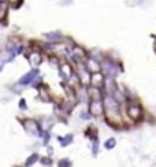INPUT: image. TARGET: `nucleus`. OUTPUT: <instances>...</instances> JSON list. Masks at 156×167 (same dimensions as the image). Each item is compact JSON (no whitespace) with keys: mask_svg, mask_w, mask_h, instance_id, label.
Listing matches in <instances>:
<instances>
[{"mask_svg":"<svg viewBox=\"0 0 156 167\" xmlns=\"http://www.w3.org/2000/svg\"><path fill=\"white\" fill-rule=\"evenodd\" d=\"M104 101V115L105 119L108 120V123L114 127H120L123 125L122 115H120V103L119 100L115 97L114 94L104 93L103 97Z\"/></svg>","mask_w":156,"mask_h":167,"instance_id":"obj_1","label":"nucleus"},{"mask_svg":"<svg viewBox=\"0 0 156 167\" xmlns=\"http://www.w3.org/2000/svg\"><path fill=\"white\" fill-rule=\"evenodd\" d=\"M120 71L119 64L116 62H114L111 57L105 56L101 59V73L105 75V77H111V78H115L118 73Z\"/></svg>","mask_w":156,"mask_h":167,"instance_id":"obj_2","label":"nucleus"},{"mask_svg":"<svg viewBox=\"0 0 156 167\" xmlns=\"http://www.w3.org/2000/svg\"><path fill=\"white\" fill-rule=\"evenodd\" d=\"M26 59H27V62L30 64L33 68L36 67H40L44 62V55H42V51L41 49H37V48H31L29 52L26 53Z\"/></svg>","mask_w":156,"mask_h":167,"instance_id":"obj_3","label":"nucleus"},{"mask_svg":"<svg viewBox=\"0 0 156 167\" xmlns=\"http://www.w3.org/2000/svg\"><path fill=\"white\" fill-rule=\"evenodd\" d=\"M126 112H127V115H129V118L131 120H141L142 116H144L142 107H141L138 103H135V101H130L129 104H127Z\"/></svg>","mask_w":156,"mask_h":167,"instance_id":"obj_4","label":"nucleus"},{"mask_svg":"<svg viewBox=\"0 0 156 167\" xmlns=\"http://www.w3.org/2000/svg\"><path fill=\"white\" fill-rule=\"evenodd\" d=\"M88 112L94 118L104 115V101L103 100H89Z\"/></svg>","mask_w":156,"mask_h":167,"instance_id":"obj_5","label":"nucleus"},{"mask_svg":"<svg viewBox=\"0 0 156 167\" xmlns=\"http://www.w3.org/2000/svg\"><path fill=\"white\" fill-rule=\"evenodd\" d=\"M22 126H23V129H25L27 133H30V134H34V136H40L41 134V127L38 125V122L34 119H31V118H26L21 122Z\"/></svg>","mask_w":156,"mask_h":167,"instance_id":"obj_6","label":"nucleus"},{"mask_svg":"<svg viewBox=\"0 0 156 167\" xmlns=\"http://www.w3.org/2000/svg\"><path fill=\"white\" fill-rule=\"evenodd\" d=\"M38 75H40V70H38V67H36V68L31 67L30 71H27L25 75H22L21 78L18 79V84H19L21 86L31 85V82H33V81H34V79H36Z\"/></svg>","mask_w":156,"mask_h":167,"instance_id":"obj_7","label":"nucleus"},{"mask_svg":"<svg viewBox=\"0 0 156 167\" xmlns=\"http://www.w3.org/2000/svg\"><path fill=\"white\" fill-rule=\"evenodd\" d=\"M57 71H59V75L63 78V81H68V78L74 74V68L70 62H62L57 67Z\"/></svg>","mask_w":156,"mask_h":167,"instance_id":"obj_8","label":"nucleus"},{"mask_svg":"<svg viewBox=\"0 0 156 167\" xmlns=\"http://www.w3.org/2000/svg\"><path fill=\"white\" fill-rule=\"evenodd\" d=\"M86 92H88L89 100H103V97H104L103 88H96V86L89 85L88 88H86Z\"/></svg>","mask_w":156,"mask_h":167,"instance_id":"obj_9","label":"nucleus"},{"mask_svg":"<svg viewBox=\"0 0 156 167\" xmlns=\"http://www.w3.org/2000/svg\"><path fill=\"white\" fill-rule=\"evenodd\" d=\"M104 81H105V75L101 71L97 73H92L90 74V85L96 86V88H103L104 86Z\"/></svg>","mask_w":156,"mask_h":167,"instance_id":"obj_10","label":"nucleus"},{"mask_svg":"<svg viewBox=\"0 0 156 167\" xmlns=\"http://www.w3.org/2000/svg\"><path fill=\"white\" fill-rule=\"evenodd\" d=\"M10 3H0V22L3 25H7V16H8V11H10Z\"/></svg>","mask_w":156,"mask_h":167,"instance_id":"obj_11","label":"nucleus"},{"mask_svg":"<svg viewBox=\"0 0 156 167\" xmlns=\"http://www.w3.org/2000/svg\"><path fill=\"white\" fill-rule=\"evenodd\" d=\"M44 38L49 42H60L63 40V36L60 31H49L44 34Z\"/></svg>","mask_w":156,"mask_h":167,"instance_id":"obj_12","label":"nucleus"},{"mask_svg":"<svg viewBox=\"0 0 156 167\" xmlns=\"http://www.w3.org/2000/svg\"><path fill=\"white\" fill-rule=\"evenodd\" d=\"M38 96H40V99H41L42 101H45V103H49L52 100L51 96H49V92H48V89H47V85H44V84L38 88Z\"/></svg>","mask_w":156,"mask_h":167,"instance_id":"obj_13","label":"nucleus"},{"mask_svg":"<svg viewBox=\"0 0 156 167\" xmlns=\"http://www.w3.org/2000/svg\"><path fill=\"white\" fill-rule=\"evenodd\" d=\"M38 159H40V156H38V153H37V152H34V153H31L30 156H29L27 159H26V162H25V167H31L33 164H34V163L37 162V160H38Z\"/></svg>","mask_w":156,"mask_h":167,"instance_id":"obj_14","label":"nucleus"},{"mask_svg":"<svg viewBox=\"0 0 156 167\" xmlns=\"http://www.w3.org/2000/svg\"><path fill=\"white\" fill-rule=\"evenodd\" d=\"M57 140L60 141V145L62 146H66L68 144H71L73 141V134H67L66 137H57Z\"/></svg>","mask_w":156,"mask_h":167,"instance_id":"obj_15","label":"nucleus"},{"mask_svg":"<svg viewBox=\"0 0 156 167\" xmlns=\"http://www.w3.org/2000/svg\"><path fill=\"white\" fill-rule=\"evenodd\" d=\"M115 145H116V140H115L114 137H111V138H108V140L104 142V148L107 149V151H109V149H114Z\"/></svg>","mask_w":156,"mask_h":167,"instance_id":"obj_16","label":"nucleus"},{"mask_svg":"<svg viewBox=\"0 0 156 167\" xmlns=\"http://www.w3.org/2000/svg\"><path fill=\"white\" fill-rule=\"evenodd\" d=\"M49 63H51L52 67H55V68H57L59 67V64H60L56 55H51V56H49Z\"/></svg>","mask_w":156,"mask_h":167,"instance_id":"obj_17","label":"nucleus"},{"mask_svg":"<svg viewBox=\"0 0 156 167\" xmlns=\"http://www.w3.org/2000/svg\"><path fill=\"white\" fill-rule=\"evenodd\" d=\"M57 167H71V162L68 159H62L60 162L57 163Z\"/></svg>","mask_w":156,"mask_h":167,"instance_id":"obj_18","label":"nucleus"},{"mask_svg":"<svg viewBox=\"0 0 156 167\" xmlns=\"http://www.w3.org/2000/svg\"><path fill=\"white\" fill-rule=\"evenodd\" d=\"M18 105H19V108H21V110H27V103H26V99H23V97L19 100Z\"/></svg>","mask_w":156,"mask_h":167,"instance_id":"obj_19","label":"nucleus"},{"mask_svg":"<svg viewBox=\"0 0 156 167\" xmlns=\"http://www.w3.org/2000/svg\"><path fill=\"white\" fill-rule=\"evenodd\" d=\"M41 163H42V164H47V166H49V164H51V159H49V157H42Z\"/></svg>","mask_w":156,"mask_h":167,"instance_id":"obj_20","label":"nucleus"},{"mask_svg":"<svg viewBox=\"0 0 156 167\" xmlns=\"http://www.w3.org/2000/svg\"><path fill=\"white\" fill-rule=\"evenodd\" d=\"M90 116H92V115L89 114V112H82V114H81V118H82L83 120H86V119H89V118H90Z\"/></svg>","mask_w":156,"mask_h":167,"instance_id":"obj_21","label":"nucleus"},{"mask_svg":"<svg viewBox=\"0 0 156 167\" xmlns=\"http://www.w3.org/2000/svg\"><path fill=\"white\" fill-rule=\"evenodd\" d=\"M48 138H49V134L45 133V134H44V140H45V142H48Z\"/></svg>","mask_w":156,"mask_h":167,"instance_id":"obj_22","label":"nucleus"},{"mask_svg":"<svg viewBox=\"0 0 156 167\" xmlns=\"http://www.w3.org/2000/svg\"><path fill=\"white\" fill-rule=\"evenodd\" d=\"M3 66H4V63H3V62H0V71L3 70Z\"/></svg>","mask_w":156,"mask_h":167,"instance_id":"obj_23","label":"nucleus"},{"mask_svg":"<svg viewBox=\"0 0 156 167\" xmlns=\"http://www.w3.org/2000/svg\"><path fill=\"white\" fill-rule=\"evenodd\" d=\"M153 48H155V51H156V37H155V42H153Z\"/></svg>","mask_w":156,"mask_h":167,"instance_id":"obj_24","label":"nucleus"},{"mask_svg":"<svg viewBox=\"0 0 156 167\" xmlns=\"http://www.w3.org/2000/svg\"><path fill=\"white\" fill-rule=\"evenodd\" d=\"M14 167H22V166H14Z\"/></svg>","mask_w":156,"mask_h":167,"instance_id":"obj_25","label":"nucleus"},{"mask_svg":"<svg viewBox=\"0 0 156 167\" xmlns=\"http://www.w3.org/2000/svg\"><path fill=\"white\" fill-rule=\"evenodd\" d=\"M155 52H156V51H155Z\"/></svg>","mask_w":156,"mask_h":167,"instance_id":"obj_26","label":"nucleus"}]
</instances>
